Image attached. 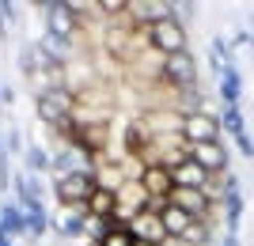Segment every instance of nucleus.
I'll use <instances>...</instances> for the list:
<instances>
[{
	"label": "nucleus",
	"instance_id": "nucleus-1",
	"mask_svg": "<svg viewBox=\"0 0 254 246\" xmlns=\"http://www.w3.org/2000/svg\"><path fill=\"white\" fill-rule=\"evenodd\" d=\"M72 110H76V95L68 87H57V91H46V95L34 98V114L46 129H61L72 118Z\"/></svg>",
	"mask_w": 254,
	"mask_h": 246
},
{
	"label": "nucleus",
	"instance_id": "nucleus-2",
	"mask_svg": "<svg viewBox=\"0 0 254 246\" xmlns=\"http://www.w3.org/2000/svg\"><path fill=\"white\" fill-rule=\"evenodd\" d=\"M152 49H159L163 57H175V53H186L190 49V34H186V23L182 19H159L152 27Z\"/></svg>",
	"mask_w": 254,
	"mask_h": 246
},
{
	"label": "nucleus",
	"instance_id": "nucleus-3",
	"mask_svg": "<svg viewBox=\"0 0 254 246\" xmlns=\"http://www.w3.org/2000/svg\"><path fill=\"white\" fill-rule=\"evenodd\" d=\"M91 193H95V178L91 174H61V178H53L57 204H87Z\"/></svg>",
	"mask_w": 254,
	"mask_h": 246
},
{
	"label": "nucleus",
	"instance_id": "nucleus-4",
	"mask_svg": "<svg viewBox=\"0 0 254 246\" xmlns=\"http://www.w3.org/2000/svg\"><path fill=\"white\" fill-rule=\"evenodd\" d=\"M182 137L190 140V144H212V140L224 137V121L216 118L212 110H197V114H190V118H186Z\"/></svg>",
	"mask_w": 254,
	"mask_h": 246
},
{
	"label": "nucleus",
	"instance_id": "nucleus-5",
	"mask_svg": "<svg viewBox=\"0 0 254 246\" xmlns=\"http://www.w3.org/2000/svg\"><path fill=\"white\" fill-rule=\"evenodd\" d=\"M46 11V34L53 38H64V42H76L80 38V19L68 4H42Z\"/></svg>",
	"mask_w": 254,
	"mask_h": 246
},
{
	"label": "nucleus",
	"instance_id": "nucleus-6",
	"mask_svg": "<svg viewBox=\"0 0 254 246\" xmlns=\"http://www.w3.org/2000/svg\"><path fill=\"white\" fill-rule=\"evenodd\" d=\"M163 84L179 87V91H186V87H197V61H193V53L186 49V53H175L163 61Z\"/></svg>",
	"mask_w": 254,
	"mask_h": 246
},
{
	"label": "nucleus",
	"instance_id": "nucleus-7",
	"mask_svg": "<svg viewBox=\"0 0 254 246\" xmlns=\"http://www.w3.org/2000/svg\"><path fill=\"white\" fill-rule=\"evenodd\" d=\"M148 137H175V133H182V125H186V118H182L179 110H144L140 118H133Z\"/></svg>",
	"mask_w": 254,
	"mask_h": 246
},
{
	"label": "nucleus",
	"instance_id": "nucleus-8",
	"mask_svg": "<svg viewBox=\"0 0 254 246\" xmlns=\"http://www.w3.org/2000/svg\"><path fill=\"white\" fill-rule=\"evenodd\" d=\"M171 204L182 208V212H190L193 220H201V224L216 212V204H212V197L205 190H182V186H175V190H171Z\"/></svg>",
	"mask_w": 254,
	"mask_h": 246
},
{
	"label": "nucleus",
	"instance_id": "nucleus-9",
	"mask_svg": "<svg viewBox=\"0 0 254 246\" xmlns=\"http://www.w3.org/2000/svg\"><path fill=\"white\" fill-rule=\"evenodd\" d=\"M129 235L137 239V243H152L159 246L163 239H167V227H163V220H159V212H152V208H144V212H137L133 220H129Z\"/></svg>",
	"mask_w": 254,
	"mask_h": 246
},
{
	"label": "nucleus",
	"instance_id": "nucleus-10",
	"mask_svg": "<svg viewBox=\"0 0 254 246\" xmlns=\"http://www.w3.org/2000/svg\"><path fill=\"white\" fill-rule=\"evenodd\" d=\"M190 159L201 163L209 174H224V171H228V148H224V140H212V144H190Z\"/></svg>",
	"mask_w": 254,
	"mask_h": 246
},
{
	"label": "nucleus",
	"instance_id": "nucleus-11",
	"mask_svg": "<svg viewBox=\"0 0 254 246\" xmlns=\"http://www.w3.org/2000/svg\"><path fill=\"white\" fill-rule=\"evenodd\" d=\"M171 178H175V186H182V190H209V182H212V174L193 159L171 167Z\"/></svg>",
	"mask_w": 254,
	"mask_h": 246
},
{
	"label": "nucleus",
	"instance_id": "nucleus-12",
	"mask_svg": "<svg viewBox=\"0 0 254 246\" xmlns=\"http://www.w3.org/2000/svg\"><path fill=\"white\" fill-rule=\"evenodd\" d=\"M144 193H148V201H171V190H175V178H171L167 167H148L144 178H140Z\"/></svg>",
	"mask_w": 254,
	"mask_h": 246
},
{
	"label": "nucleus",
	"instance_id": "nucleus-13",
	"mask_svg": "<svg viewBox=\"0 0 254 246\" xmlns=\"http://www.w3.org/2000/svg\"><path fill=\"white\" fill-rule=\"evenodd\" d=\"M19 163H23V171H27V174H46V171H53V151L42 148L38 140H31V144L23 148Z\"/></svg>",
	"mask_w": 254,
	"mask_h": 246
},
{
	"label": "nucleus",
	"instance_id": "nucleus-14",
	"mask_svg": "<svg viewBox=\"0 0 254 246\" xmlns=\"http://www.w3.org/2000/svg\"><path fill=\"white\" fill-rule=\"evenodd\" d=\"M159 220H163V227H167V235H175V239H182L193 227V216L182 212V208H175V204H167V208L159 212Z\"/></svg>",
	"mask_w": 254,
	"mask_h": 246
},
{
	"label": "nucleus",
	"instance_id": "nucleus-15",
	"mask_svg": "<svg viewBox=\"0 0 254 246\" xmlns=\"http://www.w3.org/2000/svg\"><path fill=\"white\" fill-rule=\"evenodd\" d=\"M87 212H91V216H103V220H114V212H118V193L99 190V186H95V193L87 197Z\"/></svg>",
	"mask_w": 254,
	"mask_h": 246
},
{
	"label": "nucleus",
	"instance_id": "nucleus-16",
	"mask_svg": "<svg viewBox=\"0 0 254 246\" xmlns=\"http://www.w3.org/2000/svg\"><path fill=\"white\" fill-rule=\"evenodd\" d=\"M95 186H99V190H110V193H118L122 186H126V174H122V167H118V163H106V159H99V167H95Z\"/></svg>",
	"mask_w": 254,
	"mask_h": 246
},
{
	"label": "nucleus",
	"instance_id": "nucleus-17",
	"mask_svg": "<svg viewBox=\"0 0 254 246\" xmlns=\"http://www.w3.org/2000/svg\"><path fill=\"white\" fill-rule=\"evenodd\" d=\"M133 243H137V239L129 235V227H126V224H114V227L103 235V243H99V246H133Z\"/></svg>",
	"mask_w": 254,
	"mask_h": 246
},
{
	"label": "nucleus",
	"instance_id": "nucleus-18",
	"mask_svg": "<svg viewBox=\"0 0 254 246\" xmlns=\"http://www.w3.org/2000/svg\"><path fill=\"white\" fill-rule=\"evenodd\" d=\"M182 239H186L190 246H209L212 231H209V224H201V220H193V227H190V231H186Z\"/></svg>",
	"mask_w": 254,
	"mask_h": 246
},
{
	"label": "nucleus",
	"instance_id": "nucleus-19",
	"mask_svg": "<svg viewBox=\"0 0 254 246\" xmlns=\"http://www.w3.org/2000/svg\"><path fill=\"white\" fill-rule=\"evenodd\" d=\"M4 155H8V140H4V133H0V167H4Z\"/></svg>",
	"mask_w": 254,
	"mask_h": 246
},
{
	"label": "nucleus",
	"instance_id": "nucleus-20",
	"mask_svg": "<svg viewBox=\"0 0 254 246\" xmlns=\"http://www.w3.org/2000/svg\"><path fill=\"white\" fill-rule=\"evenodd\" d=\"M0 246H19V243H15V239H0Z\"/></svg>",
	"mask_w": 254,
	"mask_h": 246
}]
</instances>
